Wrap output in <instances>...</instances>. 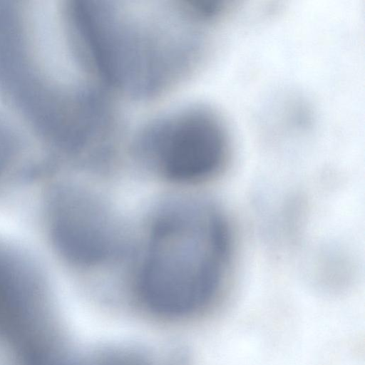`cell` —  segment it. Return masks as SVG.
<instances>
[{"label": "cell", "instance_id": "1", "mask_svg": "<svg viewBox=\"0 0 365 365\" xmlns=\"http://www.w3.org/2000/svg\"><path fill=\"white\" fill-rule=\"evenodd\" d=\"M230 249L226 220L212 203L186 200L162 207L137 282L143 308L167 320L202 313L220 292Z\"/></svg>", "mask_w": 365, "mask_h": 365}, {"label": "cell", "instance_id": "2", "mask_svg": "<svg viewBox=\"0 0 365 365\" xmlns=\"http://www.w3.org/2000/svg\"><path fill=\"white\" fill-rule=\"evenodd\" d=\"M105 1L87 26L90 66L117 96L153 101L182 84L194 63L195 48L182 19L168 5Z\"/></svg>", "mask_w": 365, "mask_h": 365}, {"label": "cell", "instance_id": "3", "mask_svg": "<svg viewBox=\"0 0 365 365\" xmlns=\"http://www.w3.org/2000/svg\"><path fill=\"white\" fill-rule=\"evenodd\" d=\"M135 150L162 175L191 182L212 176L226 163L230 137L222 117L200 103L161 113L135 133Z\"/></svg>", "mask_w": 365, "mask_h": 365}, {"label": "cell", "instance_id": "4", "mask_svg": "<svg viewBox=\"0 0 365 365\" xmlns=\"http://www.w3.org/2000/svg\"><path fill=\"white\" fill-rule=\"evenodd\" d=\"M56 208L59 243L72 261L93 266L113 254L117 230L101 200L86 190H67L61 192Z\"/></svg>", "mask_w": 365, "mask_h": 365}, {"label": "cell", "instance_id": "5", "mask_svg": "<svg viewBox=\"0 0 365 365\" xmlns=\"http://www.w3.org/2000/svg\"><path fill=\"white\" fill-rule=\"evenodd\" d=\"M71 365H155L147 355L135 350L114 348L94 352Z\"/></svg>", "mask_w": 365, "mask_h": 365}]
</instances>
